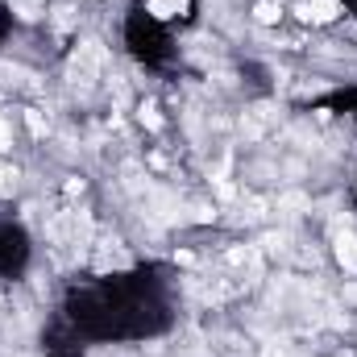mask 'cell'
Segmentation results:
<instances>
[{"label":"cell","mask_w":357,"mask_h":357,"mask_svg":"<svg viewBox=\"0 0 357 357\" xmlns=\"http://www.w3.org/2000/svg\"><path fill=\"white\" fill-rule=\"evenodd\" d=\"M13 183H17V171H8V167L0 162V195H4V191H8Z\"/></svg>","instance_id":"obj_12"},{"label":"cell","mask_w":357,"mask_h":357,"mask_svg":"<svg viewBox=\"0 0 357 357\" xmlns=\"http://www.w3.org/2000/svg\"><path fill=\"white\" fill-rule=\"evenodd\" d=\"M333 254H337L341 270L357 274V237L349 233V229H337V233H333Z\"/></svg>","instance_id":"obj_3"},{"label":"cell","mask_w":357,"mask_h":357,"mask_svg":"<svg viewBox=\"0 0 357 357\" xmlns=\"http://www.w3.org/2000/svg\"><path fill=\"white\" fill-rule=\"evenodd\" d=\"M262 357H299V354H291L287 345H266V354H262Z\"/></svg>","instance_id":"obj_14"},{"label":"cell","mask_w":357,"mask_h":357,"mask_svg":"<svg viewBox=\"0 0 357 357\" xmlns=\"http://www.w3.org/2000/svg\"><path fill=\"white\" fill-rule=\"evenodd\" d=\"M146 8H150L154 17H162V21H167V17H178V13L187 8V0H146Z\"/></svg>","instance_id":"obj_6"},{"label":"cell","mask_w":357,"mask_h":357,"mask_svg":"<svg viewBox=\"0 0 357 357\" xmlns=\"http://www.w3.org/2000/svg\"><path fill=\"white\" fill-rule=\"evenodd\" d=\"M100 67H104V46H100V42H84V46L75 50L71 67H67V79H71L75 88H88L91 79L100 75Z\"/></svg>","instance_id":"obj_2"},{"label":"cell","mask_w":357,"mask_h":357,"mask_svg":"<svg viewBox=\"0 0 357 357\" xmlns=\"http://www.w3.org/2000/svg\"><path fill=\"white\" fill-rule=\"evenodd\" d=\"M46 233L54 241V254L63 262H71V258H79L91 245V216L88 212H63V216H54L46 225Z\"/></svg>","instance_id":"obj_1"},{"label":"cell","mask_w":357,"mask_h":357,"mask_svg":"<svg viewBox=\"0 0 357 357\" xmlns=\"http://www.w3.org/2000/svg\"><path fill=\"white\" fill-rule=\"evenodd\" d=\"M266 125H270V108H266V104H258V108L245 116V129H250V133H262Z\"/></svg>","instance_id":"obj_8"},{"label":"cell","mask_w":357,"mask_h":357,"mask_svg":"<svg viewBox=\"0 0 357 357\" xmlns=\"http://www.w3.org/2000/svg\"><path fill=\"white\" fill-rule=\"evenodd\" d=\"M71 21H75V8H54V25L59 29H71Z\"/></svg>","instance_id":"obj_10"},{"label":"cell","mask_w":357,"mask_h":357,"mask_svg":"<svg viewBox=\"0 0 357 357\" xmlns=\"http://www.w3.org/2000/svg\"><path fill=\"white\" fill-rule=\"evenodd\" d=\"M142 125H146V129H162V116L146 104V108H142Z\"/></svg>","instance_id":"obj_11"},{"label":"cell","mask_w":357,"mask_h":357,"mask_svg":"<svg viewBox=\"0 0 357 357\" xmlns=\"http://www.w3.org/2000/svg\"><path fill=\"white\" fill-rule=\"evenodd\" d=\"M0 84H4V88H25V84H29V71H21V67H8V63H0Z\"/></svg>","instance_id":"obj_7"},{"label":"cell","mask_w":357,"mask_h":357,"mask_svg":"<svg viewBox=\"0 0 357 357\" xmlns=\"http://www.w3.org/2000/svg\"><path fill=\"white\" fill-rule=\"evenodd\" d=\"M25 121H29V133H33V137H42V133H46V121H42L38 112H29Z\"/></svg>","instance_id":"obj_13"},{"label":"cell","mask_w":357,"mask_h":357,"mask_svg":"<svg viewBox=\"0 0 357 357\" xmlns=\"http://www.w3.org/2000/svg\"><path fill=\"white\" fill-rule=\"evenodd\" d=\"M91 266L100 270V274H104V270H125L129 266V254H125V250H121V245H116V241H104V245H100V254H96V262H91Z\"/></svg>","instance_id":"obj_5"},{"label":"cell","mask_w":357,"mask_h":357,"mask_svg":"<svg viewBox=\"0 0 357 357\" xmlns=\"http://www.w3.org/2000/svg\"><path fill=\"white\" fill-rule=\"evenodd\" d=\"M254 17H258V21H262V25H274V21H278V17H282V13H278V4H274V0H262V4H258V8H254Z\"/></svg>","instance_id":"obj_9"},{"label":"cell","mask_w":357,"mask_h":357,"mask_svg":"<svg viewBox=\"0 0 357 357\" xmlns=\"http://www.w3.org/2000/svg\"><path fill=\"white\" fill-rule=\"evenodd\" d=\"M8 142H13V133H8V125L0 121V150H8Z\"/></svg>","instance_id":"obj_15"},{"label":"cell","mask_w":357,"mask_h":357,"mask_svg":"<svg viewBox=\"0 0 357 357\" xmlns=\"http://www.w3.org/2000/svg\"><path fill=\"white\" fill-rule=\"evenodd\" d=\"M299 17L312 21V25H328V21L341 17V4L337 0H307V4H299Z\"/></svg>","instance_id":"obj_4"}]
</instances>
